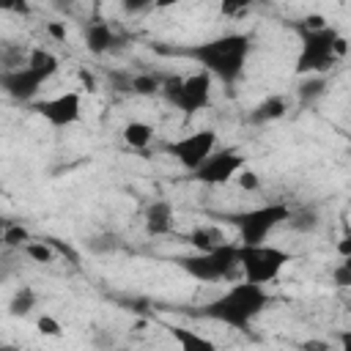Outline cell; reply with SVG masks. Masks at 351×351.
<instances>
[{
  "label": "cell",
  "instance_id": "f35d334b",
  "mask_svg": "<svg viewBox=\"0 0 351 351\" xmlns=\"http://www.w3.org/2000/svg\"><path fill=\"white\" fill-rule=\"evenodd\" d=\"M0 351H19V346H14V343H0Z\"/></svg>",
  "mask_w": 351,
  "mask_h": 351
},
{
  "label": "cell",
  "instance_id": "8992f818",
  "mask_svg": "<svg viewBox=\"0 0 351 351\" xmlns=\"http://www.w3.org/2000/svg\"><path fill=\"white\" fill-rule=\"evenodd\" d=\"M211 77L206 71H195V74H165L162 80V96L176 107V110H184L186 115L197 112V110H206L208 101H211Z\"/></svg>",
  "mask_w": 351,
  "mask_h": 351
},
{
  "label": "cell",
  "instance_id": "7c38bea8",
  "mask_svg": "<svg viewBox=\"0 0 351 351\" xmlns=\"http://www.w3.org/2000/svg\"><path fill=\"white\" fill-rule=\"evenodd\" d=\"M145 233L148 236H167L173 230V203L170 200H154L145 206Z\"/></svg>",
  "mask_w": 351,
  "mask_h": 351
},
{
  "label": "cell",
  "instance_id": "d6a6232c",
  "mask_svg": "<svg viewBox=\"0 0 351 351\" xmlns=\"http://www.w3.org/2000/svg\"><path fill=\"white\" fill-rule=\"evenodd\" d=\"M244 11H247L244 3H222L219 5V14H225V16H236V14H244Z\"/></svg>",
  "mask_w": 351,
  "mask_h": 351
},
{
  "label": "cell",
  "instance_id": "52a82bcc",
  "mask_svg": "<svg viewBox=\"0 0 351 351\" xmlns=\"http://www.w3.org/2000/svg\"><path fill=\"white\" fill-rule=\"evenodd\" d=\"M236 247L239 244H219L208 252H192V255H178L176 263L178 269H184L192 280H200V282H219L225 277H230L236 269H239V261H236Z\"/></svg>",
  "mask_w": 351,
  "mask_h": 351
},
{
  "label": "cell",
  "instance_id": "9c48e42d",
  "mask_svg": "<svg viewBox=\"0 0 351 351\" xmlns=\"http://www.w3.org/2000/svg\"><path fill=\"white\" fill-rule=\"evenodd\" d=\"M217 148V132L214 129H197V132H189L178 140H170L165 143V151L181 162V167H186L189 173Z\"/></svg>",
  "mask_w": 351,
  "mask_h": 351
},
{
  "label": "cell",
  "instance_id": "8d00e7d4",
  "mask_svg": "<svg viewBox=\"0 0 351 351\" xmlns=\"http://www.w3.org/2000/svg\"><path fill=\"white\" fill-rule=\"evenodd\" d=\"M337 250H340V255H343V258H351V239H348V236H343V239H340V244H337Z\"/></svg>",
  "mask_w": 351,
  "mask_h": 351
},
{
  "label": "cell",
  "instance_id": "5b68a950",
  "mask_svg": "<svg viewBox=\"0 0 351 351\" xmlns=\"http://www.w3.org/2000/svg\"><path fill=\"white\" fill-rule=\"evenodd\" d=\"M299 30V27H296ZM302 36V49L296 58V74H326L340 58L335 55V41L340 36L337 27L326 25L321 30H299Z\"/></svg>",
  "mask_w": 351,
  "mask_h": 351
},
{
  "label": "cell",
  "instance_id": "277c9868",
  "mask_svg": "<svg viewBox=\"0 0 351 351\" xmlns=\"http://www.w3.org/2000/svg\"><path fill=\"white\" fill-rule=\"evenodd\" d=\"M288 214H291V206L266 203V206H258V208L222 214L219 219H228L239 230V244H263L269 239V233L288 219Z\"/></svg>",
  "mask_w": 351,
  "mask_h": 351
},
{
  "label": "cell",
  "instance_id": "4fadbf2b",
  "mask_svg": "<svg viewBox=\"0 0 351 351\" xmlns=\"http://www.w3.org/2000/svg\"><path fill=\"white\" fill-rule=\"evenodd\" d=\"M118 41H121V38L115 36V30H112L107 22H90V25L85 27V47H88V52H93V55L112 52Z\"/></svg>",
  "mask_w": 351,
  "mask_h": 351
},
{
  "label": "cell",
  "instance_id": "ba28073f",
  "mask_svg": "<svg viewBox=\"0 0 351 351\" xmlns=\"http://www.w3.org/2000/svg\"><path fill=\"white\" fill-rule=\"evenodd\" d=\"M244 165H247V156L239 148H214L192 170V178L200 184H208V186H219V184H228L230 178H236V173L244 170Z\"/></svg>",
  "mask_w": 351,
  "mask_h": 351
},
{
  "label": "cell",
  "instance_id": "d6986e66",
  "mask_svg": "<svg viewBox=\"0 0 351 351\" xmlns=\"http://www.w3.org/2000/svg\"><path fill=\"white\" fill-rule=\"evenodd\" d=\"M36 302H38L36 291H33L30 285H19V288L14 291V296H11V302H8V313H11L14 318H25V315L33 313Z\"/></svg>",
  "mask_w": 351,
  "mask_h": 351
},
{
  "label": "cell",
  "instance_id": "d590c367",
  "mask_svg": "<svg viewBox=\"0 0 351 351\" xmlns=\"http://www.w3.org/2000/svg\"><path fill=\"white\" fill-rule=\"evenodd\" d=\"M302 351H332L326 340H304L302 343Z\"/></svg>",
  "mask_w": 351,
  "mask_h": 351
},
{
  "label": "cell",
  "instance_id": "4dcf8cb0",
  "mask_svg": "<svg viewBox=\"0 0 351 351\" xmlns=\"http://www.w3.org/2000/svg\"><path fill=\"white\" fill-rule=\"evenodd\" d=\"M47 33L55 38V41H66V22H47Z\"/></svg>",
  "mask_w": 351,
  "mask_h": 351
},
{
  "label": "cell",
  "instance_id": "484cf974",
  "mask_svg": "<svg viewBox=\"0 0 351 351\" xmlns=\"http://www.w3.org/2000/svg\"><path fill=\"white\" fill-rule=\"evenodd\" d=\"M118 247V239L112 233H101V236H93L88 239V250L96 252V255H104V252H112Z\"/></svg>",
  "mask_w": 351,
  "mask_h": 351
},
{
  "label": "cell",
  "instance_id": "1f68e13d",
  "mask_svg": "<svg viewBox=\"0 0 351 351\" xmlns=\"http://www.w3.org/2000/svg\"><path fill=\"white\" fill-rule=\"evenodd\" d=\"M8 255H11V250H5V255L0 258V282H3V280H8V277L14 274V269H16V266L11 263V258H8Z\"/></svg>",
  "mask_w": 351,
  "mask_h": 351
},
{
  "label": "cell",
  "instance_id": "603a6c76",
  "mask_svg": "<svg viewBox=\"0 0 351 351\" xmlns=\"http://www.w3.org/2000/svg\"><path fill=\"white\" fill-rule=\"evenodd\" d=\"M3 250H22L27 241H33L30 239V230L25 228V225H19V222H8L5 228H3Z\"/></svg>",
  "mask_w": 351,
  "mask_h": 351
},
{
  "label": "cell",
  "instance_id": "8fae6325",
  "mask_svg": "<svg viewBox=\"0 0 351 351\" xmlns=\"http://www.w3.org/2000/svg\"><path fill=\"white\" fill-rule=\"evenodd\" d=\"M41 85H44V82H41L27 66L11 69V71H0V90L8 93V96L16 99V101H30V104H33V99H36V93H38Z\"/></svg>",
  "mask_w": 351,
  "mask_h": 351
},
{
  "label": "cell",
  "instance_id": "7bdbcfd3",
  "mask_svg": "<svg viewBox=\"0 0 351 351\" xmlns=\"http://www.w3.org/2000/svg\"><path fill=\"white\" fill-rule=\"evenodd\" d=\"M0 195H3V189H0Z\"/></svg>",
  "mask_w": 351,
  "mask_h": 351
},
{
  "label": "cell",
  "instance_id": "74e56055",
  "mask_svg": "<svg viewBox=\"0 0 351 351\" xmlns=\"http://www.w3.org/2000/svg\"><path fill=\"white\" fill-rule=\"evenodd\" d=\"M123 8L126 11H140V8H145V3H123Z\"/></svg>",
  "mask_w": 351,
  "mask_h": 351
},
{
  "label": "cell",
  "instance_id": "cb8c5ba5",
  "mask_svg": "<svg viewBox=\"0 0 351 351\" xmlns=\"http://www.w3.org/2000/svg\"><path fill=\"white\" fill-rule=\"evenodd\" d=\"M22 252L33 261V263H52L55 261V250L41 239V241H27L25 247H22Z\"/></svg>",
  "mask_w": 351,
  "mask_h": 351
},
{
  "label": "cell",
  "instance_id": "ab89813d",
  "mask_svg": "<svg viewBox=\"0 0 351 351\" xmlns=\"http://www.w3.org/2000/svg\"><path fill=\"white\" fill-rule=\"evenodd\" d=\"M5 225H8V219H5V217H0V236H3V228H5Z\"/></svg>",
  "mask_w": 351,
  "mask_h": 351
},
{
  "label": "cell",
  "instance_id": "e0dca14e",
  "mask_svg": "<svg viewBox=\"0 0 351 351\" xmlns=\"http://www.w3.org/2000/svg\"><path fill=\"white\" fill-rule=\"evenodd\" d=\"M186 244H192L197 252H208L219 244H225V236L219 228L214 225H195L189 233H186Z\"/></svg>",
  "mask_w": 351,
  "mask_h": 351
},
{
  "label": "cell",
  "instance_id": "9a60e30c",
  "mask_svg": "<svg viewBox=\"0 0 351 351\" xmlns=\"http://www.w3.org/2000/svg\"><path fill=\"white\" fill-rule=\"evenodd\" d=\"M170 332V337L181 346V351H217L214 340H208L206 335L195 332V329H186V326H178V324H167L165 326Z\"/></svg>",
  "mask_w": 351,
  "mask_h": 351
},
{
  "label": "cell",
  "instance_id": "30bf717a",
  "mask_svg": "<svg viewBox=\"0 0 351 351\" xmlns=\"http://www.w3.org/2000/svg\"><path fill=\"white\" fill-rule=\"evenodd\" d=\"M30 110L36 115H41L47 123L63 129V126H71L80 121L82 115V99L77 90H66V93H58L52 99H41V101H33Z\"/></svg>",
  "mask_w": 351,
  "mask_h": 351
},
{
  "label": "cell",
  "instance_id": "6da1fadb",
  "mask_svg": "<svg viewBox=\"0 0 351 351\" xmlns=\"http://www.w3.org/2000/svg\"><path fill=\"white\" fill-rule=\"evenodd\" d=\"M250 49H252V38L247 33H222L217 38H208V41H200V44H192L176 52L197 60L203 66L200 71H206L211 80L217 77L222 85L230 88L241 80Z\"/></svg>",
  "mask_w": 351,
  "mask_h": 351
},
{
  "label": "cell",
  "instance_id": "83f0119b",
  "mask_svg": "<svg viewBox=\"0 0 351 351\" xmlns=\"http://www.w3.org/2000/svg\"><path fill=\"white\" fill-rule=\"evenodd\" d=\"M36 326H38V332H41V335H47V337H60V335H63L60 321H58V318H52V315H41V318L36 321Z\"/></svg>",
  "mask_w": 351,
  "mask_h": 351
},
{
  "label": "cell",
  "instance_id": "3957f363",
  "mask_svg": "<svg viewBox=\"0 0 351 351\" xmlns=\"http://www.w3.org/2000/svg\"><path fill=\"white\" fill-rule=\"evenodd\" d=\"M239 269L244 271V282L269 285L280 277V271L293 261V255L274 244H239L236 247Z\"/></svg>",
  "mask_w": 351,
  "mask_h": 351
},
{
  "label": "cell",
  "instance_id": "d4e9b609",
  "mask_svg": "<svg viewBox=\"0 0 351 351\" xmlns=\"http://www.w3.org/2000/svg\"><path fill=\"white\" fill-rule=\"evenodd\" d=\"M107 82L115 93H132V74L121 71V69H110L107 71Z\"/></svg>",
  "mask_w": 351,
  "mask_h": 351
},
{
  "label": "cell",
  "instance_id": "2e32d148",
  "mask_svg": "<svg viewBox=\"0 0 351 351\" xmlns=\"http://www.w3.org/2000/svg\"><path fill=\"white\" fill-rule=\"evenodd\" d=\"M25 66H27V69L41 80V82H47V80L58 71L60 60H58V55H55V52H49V49H44V47H33V49L27 52Z\"/></svg>",
  "mask_w": 351,
  "mask_h": 351
},
{
  "label": "cell",
  "instance_id": "f546056e",
  "mask_svg": "<svg viewBox=\"0 0 351 351\" xmlns=\"http://www.w3.org/2000/svg\"><path fill=\"white\" fill-rule=\"evenodd\" d=\"M296 27H299V30H321V27H326V19H324L321 14H307Z\"/></svg>",
  "mask_w": 351,
  "mask_h": 351
},
{
  "label": "cell",
  "instance_id": "836d02e7",
  "mask_svg": "<svg viewBox=\"0 0 351 351\" xmlns=\"http://www.w3.org/2000/svg\"><path fill=\"white\" fill-rule=\"evenodd\" d=\"M77 77H80V82H82V88H88L90 93H93V90L99 88V85H96V77H93V74H90L88 69H80V71H77Z\"/></svg>",
  "mask_w": 351,
  "mask_h": 351
},
{
  "label": "cell",
  "instance_id": "4316f807",
  "mask_svg": "<svg viewBox=\"0 0 351 351\" xmlns=\"http://www.w3.org/2000/svg\"><path fill=\"white\" fill-rule=\"evenodd\" d=\"M332 280H335L337 288H348L351 285V261L348 258H343V263H337L332 269Z\"/></svg>",
  "mask_w": 351,
  "mask_h": 351
},
{
  "label": "cell",
  "instance_id": "7a4b0ae2",
  "mask_svg": "<svg viewBox=\"0 0 351 351\" xmlns=\"http://www.w3.org/2000/svg\"><path fill=\"white\" fill-rule=\"evenodd\" d=\"M269 304H271V293L263 285L236 282L225 293H219L217 299L206 302L197 310V315L219 321L230 329H247L263 310H269Z\"/></svg>",
  "mask_w": 351,
  "mask_h": 351
},
{
  "label": "cell",
  "instance_id": "44dd1931",
  "mask_svg": "<svg viewBox=\"0 0 351 351\" xmlns=\"http://www.w3.org/2000/svg\"><path fill=\"white\" fill-rule=\"evenodd\" d=\"M326 88H329V82H326V77H307L299 88H296V96H299V104L302 107H310V104H315V99H321L324 93H326Z\"/></svg>",
  "mask_w": 351,
  "mask_h": 351
},
{
  "label": "cell",
  "instance_id": "ffe728a7",
  "mask_svg": "<svg viewBox=\"0 0 351 351\" xmlns=\"http://www.w3.org/2000/svg\"><path fill=\"white\" fill-rule=\"evenodd\" d=\"M165 74L159 71H137L132 74V96H154L162 90Z\"/></svg>",
  "mask_w": 351,
  "mask_h": 351
},
{
  "label": "cell",
  "instance_id": "ac0fdd59",
  "mask_svg": "<svg viewBox=\"0 0 351 351\" xmlns=\"http://www.w3.org/2000/svg\"><path fill=\"white\" fill-rule=\"evenodd\" d=\"M285 225H288L291 230H296V233H313V230L321 225V217H318V211H315L313 206H302V208H296V211L291 208Z\"/></svg>",
  "mask_w": 351,
  "mask_h": 351
},
{
  "label": "cell",
  "instance_id": "5bb4252c",
  "mask_svg": "<svg viewBox=\"0 0 351 351\" xmlns=\"http://www.w3.org/2000/svg\"><path fill=\"white\" fill-rule=\"evenodd\" d=\"M285 112H288V99L280 96V93H274V96H266L263 101H258V104L250 110V123L263 126V123L280 121Z\"/></svg>",
  "mask_w": 351,
  "mask_h": 351
},
{
  "label": "cell",
  "instance_id": "e575fe53",
  "mask_svg": "<svg viewBox=\"0 0 351 351\" xmlns=\"http://www.w3.org/2000/svg\"><path fill=\"white\" fill-rule=\"evenodd\" d=\"M93 346H96L99 351H112V335H107V332H99V335L93 337Z\"/></svg>",
  "mask_w": 351,
  "mask_h": 351
},
{
  "label": "cell",
  "instance_id": "f1b7e54d",
  "mask_svg": "<svg viewBox=\"0 0 351 351\" xmlns=\"http://www.w3.org/2000/svg\"><path fill=\"white\" fill-rule=\"evenodd\" d=\"M236 181H239V189H244V192H255V189L261 186L258 173H252V170H247V167L236 173Z\"/></svg>",
  "mask_w": 351,
  "mask_h": 351
},
{
  "label": "cell",
  "instance_id": "b9f144b4",
  "mask_svg": "<svg viewBox=\"0 0 351 351\" xmlns=\"http://www.w3.org/2000/svg\"><path fill=\"white\" fill-rule=\"evenodd\" d=\"M0 250H3V239H0Z\"/></svg>",
  "mask_w": 351,
  "mask_h": 351
},
{
  "label": "cell",
  "instance_id": "60d3db41",
  "mask_svg": "<svg viewBox=\"0 0 351 351\" xmlns=\"http://www.w3.org/2000/svg\"><path fill=\"white\" fill-rule=\"evenodd\" d=\"M115 351H129V348H115Z\"/></svg>",
  "mask_w": 351,
  "mask_h": 351
},
{
  "label": "cell",
  "instance_id": "7402d4cb",
  "mask_svg": "<svg viewBox=\"0 0 351 351\" xmlns=\"http://www.w3.org/2000/svg\"><path fill=\"white\" fill-rule=\"evenodd\" d=\"M123 140H126V145H132V148H148L151 140H154V129H151L145 121H129V123L123 126Z\"/></svg>",
  "mask_w": 351,
  "mask_h": 351
}]
</instances>
